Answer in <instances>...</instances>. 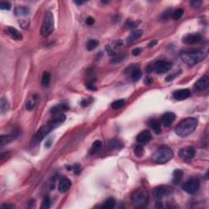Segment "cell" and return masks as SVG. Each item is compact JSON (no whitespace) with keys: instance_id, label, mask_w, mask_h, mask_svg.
I'll list each match as a JSON object with an SVG mask.
<instances>
[{"instance_id":"26","label":"cell","mask_w":209,"mask_h":209,"mask_svg":"<svg viewBox=\"0 0 209 209\" xmlns=\"http://www.w3.org/2000/svg\"><path fill=\"white\" fill-rule=\"evenodd\" d=\"M108 147H109V149H119L123 147V144L119 140L113 139L108 142Z\"/></svg>"},{"instance_id":"44","label":"cell","mask_w":209,"mask_h":209,"mask_svg":"<svg viewBox=\"0 0 209 209\" xmlns=\"http://www.w3.org/2000/svg\"><path fill=\"white\" fill-rule=\"evenodd\" d=\"M72 169H74L75 174H78L79 172H80V167H79L78 164H75V165H74L73 167H72Z\"/></svg>"},{"instance_id":"35","label":"cell","mask_w":209,"mask_h":209,"mask_svg":"<svg viewBox=\"0 0 209 209\" xmlns=\"http://www.w3.org/2000/svg\"><path fill=\"white\" fill-rule=\"evenodd\" d=\"M51 206V201L49 200L48 197H46L43 201V204H42V208L44 209H48Z\"/></svg>"},{"instance_id":"14","label":"cell","mask_w":209,"mask_h":209,"mask_svg":"<svg viewBox=\"0 0 209 209\" xmlns=\"http://www.w3.org/2000/svg\"><path fill=\"white\" fill-rule=\"evenodd\" d=\"M176 119V115L173 112H167L161 118V122L165 127L171 126Z\"/></svg>"},{"instance_id":"16","label":"cell","mask_w":209,"mask_h":209,"mask_svg":"<svg viewBox=\"0 0 209 209\" xmlns=\"http://www.w3.org/2000/svg\"><path fill=\"white\" fill-rule=\"evenodd\" d=\"M151 140L150 132L147 130L141 131L136 137V141L140 144H146Z\"/></svg>"},{"instance_id":"3","label":"cell","mask_w":209,"mask_h":209,"mask_svg":"<svg viewBox=\"0 0 209 209\" xmlns=\"http://www.w3.org/2000/svg\"><path fill=\"white\" fill-rule=\"evenodd\" d=\"M173 157V151L170 147L163 146L158 147L152 155V160L156 163L163 164L170 161Z\"/></svg>"},{"instance_id":"30","label":"cell","mask_w":209,"mask_h":209,"mask_svg":"<svg viewBox=\"0 0 209 209\" xmlns=\"http://www.w3.org/2000/svg\"><path fill=\"white\" fill-rule=\"evenodd\" d=\"M14 139L12 135H2L1 136V146H4L6 144H8L9 142Z\"/></svg>"},{"instance_id":"22","label":"cell","mask_w":209,"mask_h":209,"mask_svg":"<svg viewBox=\"0 0 209 209\" xmlns=\"http://www.w3.org/2000/svg\"><path fill=\"white\" fill-rule=\"evenodd\" d=\"M10 104L8 101L6 99L5 97L1 98V101H0V109H1V113L2 114H5L7 113L8 110H9Z\"/></svg>"},{"instance_id":"10","label":"cell","mask_w":209,"mask_h":209,"mask_svg":"<svg viewBox=\"0 0 209 209\" xmlns=\"http://www.w3.org/2000/svg\"><path fill=\"white\" fill-rule=\"evenodd\" d=\"M195 155V150L192 146H187L180 149L179 151V157L185 162H189Z\"/></svg>"},{"instance_id":"47","label":"cell","mask_w":209,"mask_h":209,"mask_svg":"<svg viewBox=\"0 0 209 209\" xmlns=\"http://www.w3.org/2000/svg\"><path fill=\"white\" fill-rule=\"evenodd\" d=\"M2 208H12V207H14L13 205H10V204H3L1 206Z\"/></svg>"},{"instance_id":"21","label":"cell","mask_w":209,"mask_h":209,"mask_svg":"<svg viewBox=\"0 0 209 209\" xmlns=\"http://www.w3.org/2000/svg\"><path fill=\"white\" fill-rule=\"evenodd\" d=\"M149 126L151 128L153 129V131L157 134H160L162 129H161V124L160 123L155 119H151L149 122Z\"/></svg>"},{"instance_id":"28","label":"cell","mask_w":209,"mask_h":209,"mask_svg":"<svg viewBox=\"0 0 209 209\" xmlns=\"http://www.w3.org/2000/svg\"><path fill=\"white\" fill-rule=\"evenodd\" d=\"M183 14H184V10L181 9V8H177L172 13V18L175 21H178L181 18Z\"/></svg>"},{"instance_id":"7","label":"cell","mask_w":209,"mask_h":209,"mask_svg":"<svg viewBox=\"0 0 209 209\" xmlns=\"http://www.w3.org/2000/svg\"><path fill=\"white\" fill-rule=\"evenodd\" d=\"M200 187V180H198L197 178H191L186 182L184 183V185H182L183 190L190 195L195 194L199 190Z\"/></svg>"},{"instance_id":"38","label":"cell","mask_w":209,"mask_h":209,"mask_svg":"<svg viewBox=\"0 0 209 209\" xmlns=\"http://www.w3.org/2000/svg\"><path fill=\"white\" fill-rule=\"evenodd\" d=\"M125 26L127 28V29H132L134 27L136 26V22L133 21H131V20H128L127 21L126 24H125Z\"/></svg>"},{"instance_id":"2","label":"cell","mask_w":209,"mask_h":209,"mask_svg":"<svg viewBox=\"0 0 209 209\" xmlns=\"http://www.w3.org/2000/svg\"><path fill=\"white\" fill-rule=\"evenodd\" d=\"M198 126V120L195 118H186L176 127L175 131L179 136L185 137L193 133Z\"/></svg>"},{"instance_id":"12","label":"cell","mask_w":209,"mask_h":209,"mask_svg":"<svg viewBox=\"0 0 209 209\" xmlns=\"http://www.w3.org/2000/svg\"><path fill=\"white\" fill-rule=\"evenodd\" d=\"M169 194H170V190L168 187L163 186V185H159L158 187H156L153 191L154 196L158 200L163 199V197H165Z\"/></svg>"},{"instance_id":"5","label":"cell","mask_w":209,"mask_h":209,"mask_svg":"<svg viewBox=\"0 0 209 209\" xmlns=\"http://www.w3.org/2000/svg\"><path fill=\"white\" fill-rule=\"evenodd\" d=\"M54 30V17L51 12H48L45 15L44 22L41 27V34L44 37H48Z\"/></svg>"},{"instance_id":"19","label":"cell","mask_w":209,"mask_h":209,"mask_svg":"<svg viewBox=\"0 0 209 209\" xmlns=\"http://www.w3.org/2000/svg\"><path fill=\"white\" fill-rule=\"evenodd\" d=\"M69 109V106L67 104H57L56 106L52 107L51 109V114H61L62 112L66 111Z\"/></svg>"},{"instance_id":"17","label":"cell","mask_w":209,"mask_h":209,"mask_svg":"<svg viewBox=\"0 0 209 209\" xmlns=\"http://www.w3.org/2000/svg\"><path fill=\"white\" fill-rule=\"evenodd\" d=\"M71 187V181L67 178H62L58 185V190L61 193L67 192Z\"/></svg>"},{"instance_id":"1","label":"cell","mask_w":209,"mask_h":209,"mask_svg":"<svg viewBox=\"0 0 209 209\" xmlns=\"http://www.w3.org/2000/svg\"><path fill=\"white\" fill-rule=\"evenodd\" d=\"M180 56L183 62L187 64L188 66H195L205 58L206 53L198 49H187L180 51Z\"/></svg>"},{"instance_id":"11","label":"cell","mask_w":209,"mask_h":209,"mask_svg":"<svg viewBox=\"0 0 209 209\" xmlns=\"http://www.w3.org/2000/svg\"><path fill=\"white\" fill-rule=\"evenodd\" d=\"M201 40H202V36H201V34H198V33L187 34L182 39L183 43L185 44H189V45L198 44Z\"/></svg>"},{"instance_id":"48","label":"cell","mask_w":209,"mask_h":209,"mask_svg":"<svg viewBox=\"0 0 209 209\" xmlns=\"http://www.w3.org/2000/svg\"><path fill=\"white\" fill-rule=\"evenodd\" d=\"M163 206L162 205V203H161L160 202H158V203H156V204H155V207H157V208H162Z\"/></svg>"},{"instance_id":"31","label":"cell","mask_w":209,"mask_h":209,"mask_svg":"<svg viewBox=\"0 0 209 209\" xmlns=\"http://www.w3.org/2000/svg\"><path fill=\"white\" fill-rule=\"evenodd\" d=\"M98 44H99L98 41H97L95 39H91V40L88 42L86 47H87V49L88 51H92V50H94L98 46Z\"/></svg>"},{"instance_id":"33","label":"cell","mask_w":209,"mask_h":209,"mask_svg":"<svg viewBox=\"0 0 209 209\" xmlns=\"http://www.w3.org/2000/svg\"><path fill=\"white\" fill-rule=\"evenodd\" d=\"M134 153H135L136 156H137V157H141L144 154L143 147H142L141 145L136 146V147H135V149H134Z\"/></svg>"},{"instance_id":"42","label":"cell","mask_w":209,"mask_h":209,"mask_svg":"<svg viewBox=\"0 0 209 209\" xmlns=\"http://www.w3.org/2000/svg\"><path fill=\"white\" fill-rule=\"evenodd\" d=\"M94 22H95V20H94V18H93V17H88L87 18V20H86V23H87V25H92L94 24Z\"/></svg>"},{"instance_id":"41","label":"cell","mask_w":209,"mask_h":209,"mask_svg":"<svg viewBox=\"0 0 209 209\" xmlns=\"http://www.w3.org/2000/svg\"><path fill=\"white\" fill-rule=\"evenodd\" d=\"M141 49L140 48H136L132 50V55L135 56H139V55L141 54Z\"/></svg>"},{"instance_id":"29","label":"cell","mask_w":209,"mask_h":209,"mask_svg":"<svg viewBox=\"0 0 209 209\" xmlns=\"http://www.w3.org/2000/svg\"><path fill=\"white\" fill-rule=\"evenodd\" d=\"M102 143L101 141H94V143L93 144V146L90 150V154H93L97 153L98 150H100V149L101 148Z\"/></svg>"},{"instance_id":"13","label":"cell","mask_w":209,"mask_h":209,"mask_svg":"<svg viewBox=\"0 0 209 209\" xmlns=\"http://www.w3.org/2000/svg\"><path fill=\"white\" fill-rule=\"evenodd\" d=\"M190 91L187 88H184V89H180V90H177L174 92L173 94V98L177 101H183L187 99L188 97H190Z\"/></svg>"},{"instance_id":"24","label":"cell","mask_w":209,"mask_h":209,"mask_svg":"<svg viewBox=\"0 0 209 209\" xmlns=\"http://www.w3.org/2000/svg\"><path fill=\"white\" fill-rule=\"evenodd\" d=\"M51 82V74L48 72H44L42 76V86L44 88H48Z\"/></svg>"},{"instance_id":"15","label":"cell","mask_w":209,"mask_h":209,"mask_svg":"<svg viewBox=\"0 0 209 209\" xmlns=\"http://www.w3.org/2000/svg\"><path fill=\"white\" fill-rule=\"evenodd\" d=\"M209 85V78L208 76L205 75L200 78L199 80L195 83V88L198 91H203L208 87Z\"/></svg>"},{"instance_id":"32","label":"cell","mask_w":209,"mask_h":209,"mask_svg":"<svg viewBox=\"0 0 209 209\" xmlns=\"http://www.w3.org/2000/svg\"><path fill=\"white\" fill-rule=\"evenodd\" d=\"M124 104H125V101L123 100V99H120V100L115 101L114 102L112 103L111 107L114 109H119L124 106Z\"/></svg>"},{"instance_id":"27","label":"cell","mask_w":209,"mask_h":209,"mask_svg":"<svg viewBox=\"0 0 209 209\" xmlns=\"http://www.w3.org/2000/svg\"><path fill=\"white\" fill-rule=\"evenodd\" d=\"M114 205H115V201L113 198H109L108 200H106L104 201V203L101 206V208L104 209H111L113 207H114Z\"/></svg>"},{"instance_id":"39","label":"cell","mask_w":209,"mask_h":209,"mask_svg":"<svg viewBox=\"0 0 209 209\" xmlns=\"http://www.w3.org/2000/svg\"><path fill=\"white\" fill-rule=\"evenodd\" d=\"M190 3L193 7H200V4H201V1H200V0H193Z\"/></svg>"},{"instance_id":"25","label":"cell","mask_w":209,"mask_h":209,"mask_svg":"<svg viewBox=\"0 0 209 209\" xmlns=\"http://www.w3.org/2000/svg\"><path fill=\"white\" fill-rule=\"evenodd\" d=\"M183 175H184V173L180 169H177V170L174 171V173H173V183L179 184L182 179Z\"/></svg>"},{"instance_id":"18","label":"cell","mask_w":209,"mask_h":209,"mask_svg":"<svg viewBox=\"0 0 209 209\" xmlns=\"http://www.w3.org/2000/svg\"><path fill=\"white\" fill-rule=\"evenodd\" d=\"M6 33L14 40H21L22 38H23L22 34L17 29H15L13 27H7L6 29Z\"/></svg>"},{"instance_id":"23","label":"cell","mask_w":209,"mask_h":209,"mask_svg":"<svg viewBox=\"0 0 209 209\" xmlns=\"http://www.w3.org/2000/svg\"><path fill=\"white\" fill-rule=\"evenodd\" d=\"M29 10L25 6H18L15 8V14L17 16H26L29 14Z\"/></svg>"},{"instance_id":"8","label":"cell","mask_w":209,"mask_h":209,"mask_svg":"<svg viewBox=\"0 0 209 209\" xmlns=\"http://www.w3.org/2000/svg\"><path fill=\"white\" fill-rule=\"evenodd\" d=\"M125 73H126L127 75L128 76V78L133 82L138 81L141 78V75H142L140 68L137 66H135V65L129 66L128 68L125 70Z\"/></svg>"},{"instance_id":"49","label":"cell","mask_w":209,"mask_h":209,"mask_svg":"<svg viewBox=\"0 0 209 209\" xmlns=\"http://www.w3.org/2000/svg\"><path fill=\"white\" fill-rule=\"evenodd\" d=\"M50 146H51V141H48V142H47V143H46V145H45V146H46V147H48H48H50Z\"/></svg>"},{"instance_id":"45","label":"cell","mask_w":209,"mask_h":209,"mask_svg":"<svg viewBox=\"0 0 209 209\" xmlns=\"http://www.w3.org/2000/svg\"><path fill=\"white\" fill-rule=\"evenodd\" d=\"M157 44H158V41H157V40H152V41L148 44V48H153V47L155 46Z\"/></svg>"},{"instance_id":"4","label":"cell","mask_w":209,"mask_h":209,"mask_svg":"<svg viewBox=\"0 0 209 209\" xmlns=\"http://www.w3.org/2000/svg\"><path fill=\"white\" fill-rule=\"evenodd\" d=\"M149 200L148 191L146 188L141 187L131 195V201L136 207H145Z\"/></svg>"},{"instance_id":"20","label":"cell","mask_w":209,"mask_h":209,"mask_svg":"<svg viewBox=\"0 0 209 209\" xmlns=\"http://www.w3.org/2000/svg\"><path fill=\"white\" fill-rule=\"evenodd\" d=\"M141 35H142V30H141V29H137V30H135V31L132 32V33L129 35V37L127 38V44H132L133 42L136 41V39H138Z\"/></svg>"},{"instance_id":"6","label":"cell","mask_w":209,"mask_h":209,"mask_svg":"<svg viewBox=\"0 0 209 209\" xmlns=\"http://www.w3.org/2000/svg\"><path fill=\"white\" fill-rule=\"evenodd\" d=\"M58 126H59L58 124H56V123H54V122H52L51 120L47 125L42 127L41 128L37 131V133L35 134V136H34V143L35 144L39 143V142L41 141H43V140L46 137V136H48L54 128H56V127H57Z\"/></svg>"},{"instance_id":"37","label":"cell","mask_w":209,"mask_h":209,"mask_svg":"<svg viewBox=\"0 0 209 209\" xmlns=\"http://www.w3.org/2000/svg\"><path fill=\"white\" fill-rule=\"evenodd\" d=\"M124 58H125V56H124V55H119V56H116V57H114V58L112 59L111 62L112 63H119L120 61H124Z\"/></svg>"},{"instance_id":"43","label":"cell","mask_w":209,"mask_h":209,"mask_svg":"<svg viewBox=\"0 0 209 209\" xmlns=\"http://www.w3.org/2000/svg\"><path fill=\"white\" fill-rule=\"evenodd\" d=\"M90 102H91L90 99H83V100L81 101V104H82V106L85 107L88 106V104H90Z\"/></svg>"},{"instance_id":"40","label":"cell","mask_w":209,"mask_h":209,"mask_svg":"<svg viewBox=\"0 0 209 209\" xmlns=\"http://www.w3.org/2000/svg\"><path fill=\"white\" fill-rule=\"evenodd\" d=\"M86 87H87V88H88V89H89V90H92V91L97 90V88H96V86L94 85V84H93V83H92V82L87 83Z\"/></svg>"},{"instance_id":"46","label":"cell","mask_w":209,"mask_h":209,"mask_svg":"<svg viewBox=\"0 0 209 209\" xmlns=\"http://www.w3.org/2000/svg\"><path fill=\"white\" fill-rule=\"evenodd\" d=\"M145 83H146L147 85H150L151 83H153V80H152V78H150V77H147V78H146V80H145Z\"/></svg>"},{"instance_id":"9","label":"cell","mask_w":209,"mask_h":209,"mask_svg":"<svg viewBox=\"0 0 209 209\" xmlns=\"http://www.w3.org/2000/svg\"><path fill=\"white\" fill-rule=\"evenodd\" d=\"M172 69V64L167 61H156L153 66V70H154L157 74H163L168 72Z\"/></svg>"},{"instance_id":"36","label":"cell","mask_w":209,"mask_h":209,"mask_svg":"<svg viewBox=\"0 0 209 209\" xmlns=\"http://www.w3.org/2000/svg\"><path fill=\"white\" fill-rule=\"evenodd\" d=\"M12 7V5L7 2H0V8L2 10H10Z\"/></svg>"},{"instance_id":"34","label":"cell","mask_w":209,"mask_h":209,"mask_svg":"<svg viewBox=\"0 0 209 209\" xmlns=\"http://www.w3.org/2000/svg\"><path fill=\"white\" fill-rule=\"evenodd\" d=\"M35 104H36V102H35V99H30V100L26 102V104H25V108H26L28 110H32V109L34 108V106H35Z\"/></svg>"},{"instance_id":"50","label":"cell","mask_w":209,"mask_h":209,"mask_svg":"<svg viewBox=\"0 0 209 209\" xmlns=\"http://www.w3.org/2000/svg\"><path fill=\"white\" fill-rule=\"evenodd\" d=\"M74 2H75L77 5H81V4H83V2H81V1H75Z\"/></svg>"}]
</instances>
